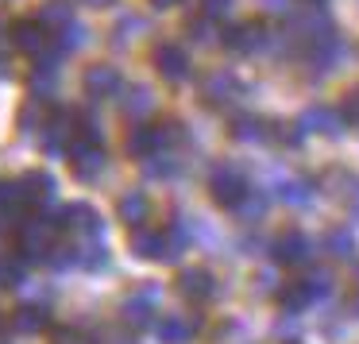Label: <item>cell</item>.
Here are the masks:
<instances>
[{
  "label": "cell",
  "instance_id": "5bb4252c",
  "mask_svg": "<svg viewBox=\"0 0 359 344\" xmlns=\"http://www.w3.org/2000/svg\"><path fill=\"white\" fill-rule=\"evenodd\" d=\"M70 171H74V178H81V182H93L97 174L104 171V147H93V143H70Z\"/></svg>",
  "mask_w": 359,
  "mask_h": 344
},
{
  "label": "cell",
  "instance_id": "f6af8a7d",
  "mask_svg": "<svg viewBox=\"0 0 359 344\" xmlns=\"http://www.w3.org/2000/svg\"><path fill=\"white\" fill-rule=\"evenodd\" d=\"M355 317H359V298H355Z\"/></svg>",
  "mask_w": 359,
  "mask_h": 344
},
{
  "label": "cell",
  "instance_id": "f35d334b",
  "mask_svg": "<svg viewBox=\"0 0 359 344\" xmlns=\"http://www.w3.org/2000/svg\"><path fill=\"white\" fill-rule=\"evenodd\" d=\"M228 8H232V0H201V16L209 20H220Z\"/></svg>",
  "mask_w": 359,
  "mask_h": 344
},
{
  "label": "cell",
  "instance_id": "60d3db41",
  "mask_svg": "<svg viewBox=\"0 0 359 344\" xmlns=\"http://www.w3.org/2000/svg\"><path fill=\"white\" fill-rule=\"evenodd\" d=\"M266 12H290V0H263Z\"/></svg>",
  "mask_w": 359,
  "mask_h": 344
},
{
  "label": "cell",
  "instance_id": "c3c4849f",
  "mask_svg": "<svg viewBox=\"0 0 359 344\" xmlns=\"http://www.w3.org/2000/svg\"><path fill=\"white\" fill-rule=\"evenodd\" d=\"M290 344H297V340H290Z\"/></svg>",
  "mask_w": 359,
  "mask_h": 344
},
{
  "label": "cell",
  "instance_id": "277c9868",
  "mask_svg": "<svg viewBox=\"0 0 359 344\" xmlns=\"http://www.w3.org/2000/svg\"><path fill=\"white\" fill-rule=\"evenodd\" d=\"M12 47L24 51L27 58H43L55 51V32L43 20H20V24H12Z\"/></svg>",
  "mask_w": 359,
  "mask_h": 344
},
{
  "label": "cell",
  "instance_id": "d4e9b609",
  "mask_svg": "<svg viewBox=\"0 0 359 344\" xmlns=\"http://www.w3.org/2000/svg\"><path fill=\"white\" fill-rule=\"evenodd\" d=\"M325 251L332 259H351L355 256V236H351L348 228H328L325 232Z\"/></svg>",
  "mask_w": 359,
  "mask_h": 344
},
{
  "label": "cell",
  "instance_id": "ac0fdd59",
  "mask_svg": "<svg viewBox=\"0 0 359 344\" xmlns=\"http://www.w3.org/2000/svg\"><path fill=\"white\" fill-rule=\"evenodd\" d=\"M197 333V317H178V313H170V317L158 321V340L163 344H189Z\"/></svg>",
  "mask_w": 359,
  "mask_h": 344
},
{
  "label": "cell",
  "instance_id": "52a82bcc",
  "mask_svg": "<svg viewBox=\"0 0 359 344\" xmlns=\"http://www.w3.org/2000/svg\"><path fill=\"white\" fill-rule=\"evenodd\" d=\"M271 256H274V263H282V267H297V263H309L313 244L302 228H286V232H278L271 240Z\"/></svg>",
  "mask_w": 359,
  "mask_h": 344
},
{
  "label": "cell",
  "instance_id": "9a60e30c",
  "mask_svg": "<svg viewBox=\"0 0 359 344\" xmlns=\"http://www.w3.org/2000/svg\"><path fill=\"white\" fill-rule=\"evenodd\" d=\"M220 43L228 51H236V55H251V51H259L266 43V27L263 24H232L220 32Z\"/></svg>",
  "mask_w": 359,
  "mask_h": 344
},
{
  "label": "cell",
  "instance_id": "30bf717a",
  "mask_svg": "<svg viewBox=\"0 0 359 344\" xmlns=\"http://www.w3.org/2000/svg\"><path fill=\"white\" fill-rule=\"evenodd\" d=\"M155 298H158V286H140L135 294L124 298V310H120V317H124L128 329H147L151 321H155Z\"/></svg>",
  "mask_w": 359,
  "mask_h": 344
},
{
  "label": "cell",
  "instance_id": "cb8c5ba5",
  "mask_svg": "<svg viewBox=\"0 0 359 344\" xmlns=\"http://www.w3.org/2000/svg\"><path fill=\"white\" fill-rule=\"evenodd\" d=\"M120 109H124L128 117H147V112L155 109V97L143 86H128L124 93H120Z\"/></svg>",
  "mask_w": 359,
  "mask_h": 344
},
{
  "label": "cell",
  "instance_id": "7dc6e473",
  "mask_svg": "<svg viewBox=\"0 0 359 344\" xmlns=\"http://www.w3.org/2000/svg\"><path fill=\"white\" fill-rule=\"evenodd\" d=\"M313 4H320V0H313Z\"/></svg>",
  "mask_w": 359,
  "mask_h": 344
},
{
  "label": "cell",
  "instance_id": "8fae6325",
  "mask_svg": "<svg viewBox=\"0 0 359 344\" xmlns=\"http://www.w3.org/2000/svg\"><path fill=\"white\" fill-rule=\"evenodd\" d=\"M151 62H155V70L163 74L166 81H186L189 78V55L178 47V43H155Z\"/></svg>",
  "mask_w": 359,
  "mask_h": 344
},
{
  "label": "cell",
  "instance_id": "603a6c76",
  "mask_svg": "<svg viewBox=\"0 0 359 344\" xmlns=\"http://www.w3.org/2000/svg\"><path fill=\"white\" fill-rule=\"evenodd\" d=\"M228 135H232L236 143H259V140H266V120H259V117H236L232 128H228Z\"/></svg>",
  "mask_w": 359,
  "mask_h": 344
},
{
  "label": "cell",
  "instance_id": "9c48e42d",
  "mask_svg": "<svg viewBox=\"0 0 359 344\" xmlns=\"http://www.w3.org/2000/svg\"><path fill=\"white\" fill-rule=\"evenodd\" d=\"M74 143V112L70 109H58L47 117V124H43V151L47 155H66Z\"/></svg>",
  "mask_w": 359,
  "mask_h": 344
},
{
  "label": "cell",
  "instance_id": "7a4b0ae2",
  "mask_svg": "<svg viewBox=\"0 0 359 344\" xmlns=\"http://www.w3.org/2000/svg\"><path fill=\"white\" fill-rule=\"evenodd\" d=\"M47 220L55 225V232H74L78 240H101V232H104L101 213H97L93 205H86V201L62 205V209H58L55 217H47Z\"/></svg>",
  "mask_w": 359,
  "mask_h": 344
},
{
  "label": "cell",
  "instance_id": "e575fe53",
  "mask_svg": "<svg viewBox=\"0 0 359 344\" xmlns=\"http://www.w3.org/2000/svg\"><path fill=\"white\" fill-rule=\"evenodd\" d=\"M43 24H47L50 27V32H58V27H66V24H70V8H66V4H47V8H43Z\"/></svg>",
  "mask_w": 359,
  "mask_h": 344
},
{
  "label": "cell",
  "instance_id": "f907efd6",
  "mask_svg": "<svg viewBox=\"0 0 359 344\" xmlns=\"http://www.w3.org/2000/svg\"><path fill=\"white\" fill-rule=\"evenodd\" d=\"M0 220H4V217H0Z\"/></svg>",
  "mask_w": 359,
  "mask_h": 344
},
{
  "label": "cell",
  "instance_id": "ab89813d",
  "mask_svg": "<svg viewBox=\"0 0 359 344\" xmlns=\"http://www.w3.org/2000/svg\"><path fill=\"white\" fill-rule=\"evenodd\" d=\"M140 27H143L140 16H124V20H120V43L135 39V35H140Z\"/></svg>",
  "mask_w": 359,
  "mask_h": 344
},
{
  "label": "cell",
  "instance_id": "f1b7e54d",
  "mask_svg": "<svg viewBox=\"0 0 359 344\" xmlns=\"http://www.w3.org/2000/svg\"><path fill=\"white\" fill-rule=\"evenodd\" d=\"M302 282H305V290L313 294V302H320V298H328V294H332V274H328V271H320V267H313V271L305 274Z\"/></svg>",
  "mask_w": 359,
  "mask_h": 344
},
{
  "label": "cell",
  "instance_id": "836d02e7",
  "mask_svg": "<svg viewBox=\"0 0 359 344\" xmlns=\"http://www.w3.org/2000/svg\"><path fill=\"white\" fill-rule=\"evenodd\" d=\"M325 178H328V190H332L336 197H351V190L359 186V178H355V174L340 171V166H336V171H328Z\"/></svg>",
  "mask_w": 359,
  "mask_h": 344
},
{
  "label": "cell",
  "instance_id": "ffe728a7",
  "mask_svg": "<svg viewBox=\"0 0 359 344\" xmlns=\"http://www.w3.org/2000/svg\"><path fill=\"white\" fill-rule=\"evenodd\" d=\"M50 325V310L47 305H20L16 313H12V329L16 333H43V329Z\"/></svg>",
  "mask_w": 359,
  "mask_h": 344
},
{
  "label": "cell",
  "instance_id": "484cf974",
  "mask_svg": "<svg viewBox=\"0 0 359 344\" xmlns=\"http://www.w3.org/2000/svg\"><path fill=\"white\" fill-rule=\"evenodd\" d=\"M74 251H78V267H89V271L104 267V259H109L101 240H74Z\"/></svg>",
  "mask_w": 359,
  "mask_h": 344
},
{
  "label": "cell",
  "instance_id": "bcb514c9",
  "mask_svg": "<svg viewBox=\"0 0 359 344\" xmlns=\"http://www.w3.org/2000/svg\"><path fill=\"white\" fill-rule=\"evenodd\" d=\"M355 282H359V271H355Z\"/></svg>",
  "mask_w": 359,
  "mask_h": 344
},
{
  "label": "cell",
  "instance_id": "ee69618b",
  "mask_svg": "<svg viewBox=\"0 0 359 344\" xmlns=\"http://www.w3.org/2000/svg\"><path fill=\"white\" fill-rule=\"evenodd\" d=\"M89 4H93V8H104V4H109V0H89Z\"/></svg>",
  "mask_w": 359,
  "mask_h": 344
},
{
  "label": "cell",
  "instance_id": "6da1fadb",
  "mask_svg": "<svg viewBox=\"0 0 359 344\" xmlns=\"http://www.w3.org/2000/svg\"><path fill=\"white\" fill-rule=\"evenodd\" d=\"M50 244H55V225H50L43 213L24 217V225L16 228V256L24 259V263H43Z\"/></svg>",
  "mask_w": 359,
  "mask_h": 344
},
{
  "label": "cell",
  "instance_id": "d590c367",
  "mask_svg": "<svg viewBox=\"0 0 359 344\" xmlns=\"http://www.w3.org/2000/svg\"><path fill=\"white\" fill-rule=\"evenodd\" d=\"M186 32H189V39H194V43H209L212 39V20L209 16H194L186 24Z\"/></svg>",
  "mask_w": 359,
  "mask_h": 344
},
{
  "label": "cell",
  "instance_id": "5b68a950",
  "mask_svg": "<svg viewBox=\"0 0 359 344\" xmlns=\"http://www.w3.org/2000/svg\"><path fill=\"white\" fill-rule=\"evenodd\" d=\"M248 178H243L236 166H217V171L209 174V197L220 205V209H236V205L248 197Z\"/></svg>",
  "mask_w": 359,
  "mask_h": 344
},
{
  "label": "cell",
  "instance_id": "74e56055",
  "mask_svg": "<svg viewBox=\"0 0 359 344\" xmlns=\"http://www.w3.org/2000/svg\"><path fill=\"white\" fill-rule=\"evenodd\" d=\"M340 120L344 124H359V89H351L340 105Z\"/></svg>",
  "mask_w": 359,
  "mask_h": 344
},
{
  "label": "cell",
  "instance_id": "b9f144b4",
  "mask_svg": "<svg viewBox=\"0 0 359 344\" xmlns=\"http://www.w3.org/2000/svg\"><path fill=\"white\" fill-rule=\"evenodd\" d=\"M348 209H351V217H355V220H359V186H355V190H351V197H348Z\"/></svg>",
  "mask_w": 359,
  "mask_h": 344
},
{
  "label": "cell",
  "instance_id": "83f0119b",
  "mask_svg": "<svg viewBox=\"0 0 359 344\" xmlns=\"http://www.w3.org/2000/svg\"><path fill=\"white\" fill-rule=\"evenodd\" d=\"M266 135L278 143H286V147H297V143L305 140L302 124H286V120H274V124H266Z\"/></svg>",
  "mask_w": 359,
  "mask_h": 344
},
{
  "label": "cell",
  "instance_id": "8d00e7d4",
  "mask_svg": "<svg viewBox=\"0 0 359 344\" xmlns=\"http://www.w3.org/2000/svg\"><path fill=\"white\" fill-rule=\"evenodd\" d=\"M50 344H93L86 333H78V329H70V325H62V329H55L50 333Z\"/></svg>",
  "mask_w": 359,
  "mask_h": 344
},
{
  "label": "cell",
  "instance_id": "d6a6232c",
  "mask_svg": "<svg viewBox=\"0 0 359 344\" xmlns=\"http://www.w3.org/2000/svg\"><path fill=\"white\" fill-rule=\"evenodd\" d=\"M232 213H236L240 220H259V217L266 213V197H263V194H255V190H248V197H243V201L236 205Z\"/></svg>",
  "mask_w": 359,
  "mask_h": 344
},
{
  "label": "cell",
  "instance_id": "4fadbf2b",
  "mask_svg": "<svg viewBox=\"0 0 359 344\" xmlns=\"http://www.w3.org/2000/svg\"><path fill=\"white\" fill-rule=\"evenodd\" d=\"M178 294L186 298V302L201 305V302H209V298L217 294V279H212L205 267H186V271L178 274Z\"/></svg>",
  "mask_w": 359,
  "mask_h": 344
},
{
  "label": "cell",
  "instance_id": "2e32d148",
  "mask_svg": "<svg viewBox=\"0 0 359 344\" xmlns=\"http://www.w3.org/2000/svg\"><path fill=\"white\" fill-rule=\"evenodd\" d=\"M302 132H317V135H328V140H336V135L344 132V120H340V112H332V109H325V105H313V109H305L302 112Z\"/></svg>",
  "mask_w": 359,
  "mask_h": 344
},
{
  "label": "cell",
  "instance_id": "7402d4cb",
  "mask_svg": "<svg viewBox=\"0 0 359 344\" xmlns=\"http://www.w3.org/2000/svg\"><path fill=\"white\" fill-rule=\"evenodd\" d=\"M309 305H313V294L305 290V282H302V279L286 282V286L278 290V310H286V313H302V310H309Z\"/></svg>",
  "mask_w": 359,
  "mask_h": 344
},
{
  "label": "cell",
  "instance_id": "ba28073f",
  "mask_svg": "<svg viewBox=\"0 0 359 344\" xmlns=\"http://www.w3.org/2000/svg\"><path fill=\"white\" fill-rule=\"evenodd\" d=\"M81 86H86V93L93 101H109V97L124 93V78H120V70L112 62H93L86 70V78H81Z\"/></svg>",
  "mask_w": 359,
  "mask_h": 344
},
{
  "label": "cell",
  "instance_id": "7bdbcfd3",
  "mask_svg": "<svg viewBox=\"0 0 359 344\" xmlns=\"http://www.w3.org/2000/svg\"><path fill=\"white\" fill-rule=\"evenodd\" d=\"M174 4H182V0H151V8H158V12L174 8Z\"/></svg>",
  "mask_w": 359,
  "mask_h": 344
},
{
  "label": "cell",
  "instance_id": "1f68e13d",
  "mask_svg": "<svg viewBox=\"0 0 359 344\" xmlns=\"http://www.w3.org/2000/svg\"><path fill=\"white\" fill-rule=\"evenodd\" d=\"M86 39H89V35H86V27H81V24H74V20H70L66 27H58V32H55L58 51H78Z\"/></svg>",
  "mask_w": 359,
  "mask_h": 344
},
{
  "label": "cell",
  "instance_id": "7c38bea8",
  "mask_svg": "<svg viewBox=\"0 0 359 344\" xmlns=\"http://www.w3.org/2000/svg\"><path fill=\"white\" fill-rule=\"evenodd\" d=\"M240 89L243 86L228 70H217V74H209V78L201 81V101L209 105V109H224V105H232L236 97H240Z\"/></svg>",
  "mask_w": 359,
  "mask_h": 344
},
{
  "label": "cell",
  "instance_id": "3957f363",
  "mask_svg": "<svg viewBox=\"0 0 359 344\" xmlns=\"http://www.w3.org/2000/svg\"><path fill=\"white\" fill-rule=\"evenodd\" d=\"M344 55H348V47H344V39L336 35V27L305 43V62H309V74H313V78H325V74H332L336 66L344 62Z\"/></svg>",
  "mask_w": 359,
  "mask_h": 344
},
{
  "label": "cell",
  "instance_id": "681fc988",
  "mask_svg": "<svg viewBox=\"0 0 359 344\" xmlns=\"http://www.w3.org/2000/svg\"><path fill=\"white\" fill-rule=\"evenodd\" d=\"M0 344H4V340H0Z\"/></svg>",
  "mask_w": 359,
  "mask_h": 344
},
{
  "label": "cell",
  "instance_id": "8992f818",
  "mask_svg": "<svg viewBox=\"0 0 359 344\" xmlns=\"http://www.w3.org/2000/svg\"><path fill=\"white\" fill-rule=\"evenodd\" d=\"M16 190H20V205H24V213H43L50 201H55L58 182L50 178V174H43V171H32V174H24V178L16 182Z\"/></svg>",
  "mask_w": 359,
  "mask_h": 344
},
{
  "label": "cell",
  "instance_id": "4dcf8cb0",
  "mask_svg": "<svg viewBox=\"0 0 359 344\" xmlns=\"http://www.w3.org/2000/svg\"><path fill=\"white\" fill-rule=\"evenodd\" d=\"M163 232H166V251H170V263H174V259L189 248V228L182 225V220H174L170 228H163Z\"/></svg>",
  "mask_w": 359,
  "mask_h": 344
},
{
  "label": "cell",
  "instance_id": "4316f807",
  "mask_svg": "<svg viewBox=\"0 0 359 344\" xmlns=\"http://www.w3.org/2000/svg\"><path fill=\"white\" fill-rule=\"evenodd\" d=\"M27 279V263L20 256H0V286H20Z\"/></svg>",
  "mask_w": 359,
  "mask_h": 344
},
{
  "label": "cell",
  "instance_id": "44dd1931",
  "mask_svg": "<svg viewBox=\"0 0 359 344\" xmlns=\"http://www.w3.org/2000/svg\"><path fill=\"white\" fill-rule=\"evenodd\" d=\"M116 213H120V220H124V225H132V228H135V225H140V220L151 213V201H147V194H143V190H128V194L120 197Z\"/></svg>",
  "mask_w": 359,
  "mask_h": 344
},
{
  "label": "cell",
  "instance_id": "e0dca14e",
  "mask_svg": "<svg viewBox=\"0 0 359 344\" xmlns=\"http://www.w3.org/2000/svg\"><path fill=\"white\" fill-rule=\"evenodd\" d=\"M132 251L140 259H151V263H170V251H166V232H135L132 236Z\"/></svg>",
  "mask_w": 359,
  "mask_h": 344
},
{
  "label": "cell",
  "instance_id": "d6986e66",
  "mask_svg": "<svg viewBox=\"0 0 359 344\" xmlns=\"http://www.w3.org/2000/svg\"><path fill=\"white\" fill-rule=\"evenodd\" d=\"M313 194H317V186L313 182H302V178H286L274 186V197H278L282 205H294V209H305V205L313 201Z\"/></svg>",
  "mask_w": 359,
  "mask_h": 344
},
{
  "label": "cell",
  "instance_id": "f546056e",
  "mask_svg": "<svg viewBox=\"0 0 359 344\" xmlns=\"http://www.w3.org/2000/svg\"><path fill=\"white\" fill-rule=\"evenodd\" d=\"M178 171H182V163L170 151H158V155L147 159V174H155V178H170V174H178Z\"/></svg>",
  "mask_w": 359,
  "mask_h": 344
}]
</instances>
